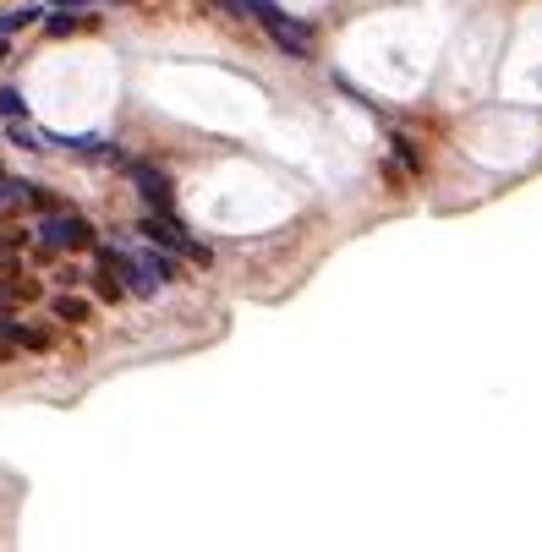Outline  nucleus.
Wrapping results in <instances>:
<instances>
[{
  "instance_id": "20e7f679",
  "label": "nucleus",
  "mask_w": 542,
  "mask_h": 552,
  "mask_svg": "<svg viewBox=\"0 0 542 552\" xmlns=\"http://www.w3.org/2000/svg\"><path fill=\"white\" fill-rule=\"evenodd\" d=\"M137 236H143V241H154V246H165V252H176L181 263H198V268H209V246L187 236L181 214H143V219H137Z\"/></svg>"
},
{
  "instance_id": "9d476101",
  "label": "nucleus",
  "mask_w": 542,
  "mask_h": 552,
  "mask_svg": "<svg viewBox=\"0 0 542 552\" xmlns=\"http://www.w3.org/2000/svg\"><path fill=\"white\" fill-rule=\"evenodd\" d=\"M0 121H28V99L17 88H0Z\"/></svg>"
},
{
  "instance_id": "7ed1b4c3",
  "label": "nucleus",
  "mask_w": 542,
  "mask_h": 552,
  "mask_svg": "<svg viewBox=\"0 0 542 552\" xmlns=\"http://www.w3.org/2000/svg\"><path fill=\"white\" fill-rule=\"evenodd\" d=\"M115 164H121L126 181L137 186V197L148 203V214H181V208H176V181H170V175L159 170L154 159H143V154H121Z\"/></svg>"
},
{
  "instance_id": "f03ea898",
  "label": "nucleus",
  "mask_w": 542,
  "mask_h": 552,
  "mask_svg": "<svg viewBox=\"0 0 542 552\" xmlns=\"http://www.w3.org/2000/svg\"><path fill=\"white\" fill-rule=\"evenodd\" d=\"M33 241H39V252H50V257H61V252H94V246H99V230L88 225L83 214L50 208V214L39 219V230H33Z\"/></svg>"
},
{
  "instance_id": "423d86ee",
  "label": "nucleus",
  "mask_w": 542,
  "mask_h": 552,
  "mask_svg": "<svg viewBox=\"0 0 542 552\" xmlns=\"http://www.w3.org/2000/svg\"><path fill=\"white\" fill-rule=\"evenodd\" d=\"M0 339H6L17 356H50V345H55L44 328H33L28 317H17V312H0Z\"/></svg>"
},
{
  "instance_id": "39448f33",
  "label": "nucleus",
  "mask_w": 542,
  "mask_h": 552,
  "mask_svg": "<svg viewBox=\"0 0 542 552\" xmlns=\"http://www.w3.org/2000/svg\"><path fill=\"white\" fill-rule=\"evenodd\" d=\"M94 257H99V268H110L115 279H121V290H132L137 301H148L159 290V279L148 274V263L137 252H126V246H110V241H99L94 246Z\"/></svg>"
},
{
  "instance_id": "0eeeda50",
  "label": "nucleus",
  "mask_w": 542,
  "mask_h": 552,
  "mask_svg": "<svg viewBox=\"0 0 542 552\" xmlns=\"http://www.w3.org/2000/svg\"><path fill=\"white\" fill-rule=\"evenodd\" d=\"M77 28H94V11L61 6V17H44V33H50V39H66V33H77Z\"/></svg>"
},
{
  "instance_id": "f257e3e1",
  "label": "nucleus",
  "mask_w": 542,
  "mask_h": 552,
  "mask_svg": "<svg viewBox=\"0 0 542 552\" xmlns=\"http://www.w3.org/2000/svg\"><path fill=\"white\" fill-rule=\"evenodd\" d=\"M214 6H230V11H241V17H252L274 39L280 55H291V61H313V22L291 17L280 0H214Z\"/></svg>"
},
{
  "instance_id": "1a4fd4ad",
  "label": "nucleus",
  "mask_w": 542,
  "mask_h": 552,
  "mask_svg": "<svg viewBox=\"0 0 542 552\" xmlns=\"http://www.w3.org/2000/svg\"><path fill=\"white\" fill-rule=\"evenodd\" d=\"M44 11H33V6H17V11H6V17H0V39H11V33H22L28 28V22H39Z\"/></svg>"
},
{
  "instance_id": "9b49d317",
  "label": "nucleus",
  "mask_w": 542,
  "mask_h": 552,
  "mask_svg": "<svg viewBox=\"0 0 542 552\" xmlns=\"http://www.w3.org/2000/svg\"><path fill=\"white\" fill-rule=\"evenodd\" d=\"M389 143H395V154H400V164H406L411 175L422 170V154H417V148H411V137H400V132H395V137H389Z\"/></svg>"
},
{
  "instance_id": "6e6552de",
  "label": "nucleus",
  "mask_w": 542,
  "mask_h": 552,
  "mask_svg": "<svg viewBox=\"0 0 542 552\" xmlns=\"http://www.w3.org/2000/svg\"><path fill=\"white\" fill-rule=\"evenodd\" d=\"M50 312L61 317V323H88V317H94V301L88 296H50Z\"/></svg>"
},
{
  "instance_id": "f8f14e48",
  "label": "nucleus",
  "mask_w": 542,
  "mask_h": 552,
  "mask_svg": "<svg viewBox=\"0 0 542 552\" xmlns=\"http://www.w3.org/2000/svg\"><path fill=\"white\" fill-rule=\"evenodd\" d=\"M6 55H11V44H6V39H0V61H6Z\"/></svg>"
}]
</instances>
